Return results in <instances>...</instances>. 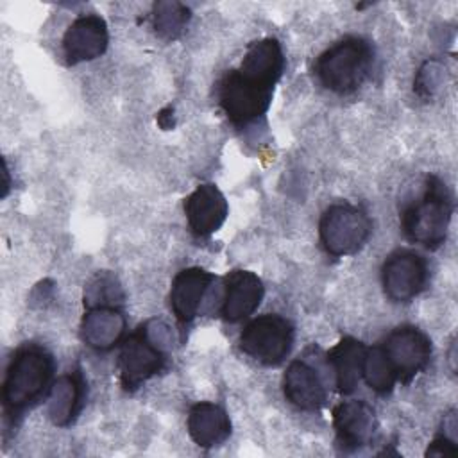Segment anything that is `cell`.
<instances>
[{
	"instance_id": "obj_1",
	"label": "cell",
	"mask_w": 458,
	"mask_h": 458,
	"mask_svg": "<svg viewBox=\"0 0 458 458\" xmlns=\"http://www.w3.org/2000/svg\"><path fill=\"white\" fill-rule=\"evenodd\" d=\"M54 372V354L39 344L27 342L13 352L2 383V411L9 428H16L27 410L47 399Z\"/></svg>"
},
{
	"instance_id": "obj_2",
	"label": "cell",
	"mask_w": 458,
	"mask_h": 458,
	"mask_svg": "<svg viewBox=\"0 0 458 458\" xmlns=\"http://www.w3.org/2000/svg\"><path fill=\"white\" fill-rule=\"evenodd\" d=\"M453 213L454 199L449 186L438 175L428 174L420 193L403 206L399 225L408 242L437 250L447 238Z\"/></svg>"
},
{
	"instance_id": "obj_3",
	"label": "cell",
	"mask_w": 458,
	"mask_h": 458,
	"mask_svg": "<svg viewBox=\"0 0 458 458\" xmlns=\"http://www.w3.org/2000/svg\"><path fill=\"white\" fill-rule=\"evenodd\" d=\"M374 63L372 41L349 34L318 54L313 63V75L324 89L335 95H351L370 79Z\"/></svg>"
},
{
	"instance_id": "obj_4",
	"label": "cell",
	"mask_w": 458,
	"mask_h": 458,
	"mask_svg": "<svg viewBox=\"0 0 458 458\" xmlns=\"http://www.w3.org/2000/svg\"><path fill=\"white\" fill-rule=\"evenodd\" d=\"M170 327L161 320H147L122 340L116 369L125 392H136L168 365Z\"/></svg>"
},
{
	"instance_id": "obj_5",
	"label": "cell",
	"mask_w": 458,
	"mask_h": 458,
	"mask_svg": "<svg viewBox=\"0 0 458 458\" xmlns=\"http://www.w3.org/2000/svg\"><path fill=\"white\" fill-rule=\"evenodd\" d=\"M274 89L276 84L240 68H233L220 77L216 98L227 120L238 129H247L265 118L272 104Z\"/></svg>"
},
{
	"instance_id": "obj_6",
	"label": "cell",
	"mask_w": 458,
	"mask_h": 458,
	"mask_svg": "<svg viewBox=\"0 0 458 458\" xmlns=\"http://www.w3.org/2000/svg\"><path fill=\"white\" fill-rule=\"evenodd\" d=\"M372 234L369 213L351 202H336L324 209L318 220V238L324 250L333 258L360 252Z\"/></svg>"
},
{
	"instance_id": "obj_7",
	"label": "cell",
	"mask_w": 458,
	"mask_h": 458,
	"mask_svg": "<svg viewBox=\"0 0 458 458\" xmlns=\"http://www.w3.org/2000/svg\"><path fill=\"white\" fill-rule=\"evenodd\" d=\"M295 340L293 324L277 313L259 315L245 324L238 345L243 354L265 367L281 365Z\"/></svg>"
},
{
	"instance_id": "obj_8",
	"label": "cell",
	"mask_w": 458,
	"mask_h": 458,
	"mask_svg": "<svg viewBox=\"0 0 458 458\" xmlns=\"http://www.w3.org/2000/svg\"><path fill=\"white\" fill-rule=\"evenodd\" d=\"M429 281L426 258L413 249L392 250L381 265V286L388 301L408 304L419 297Z\"/></svg>"
},
{
	"instance_id": "obj_9",
	"label": "cell",
	"mask_w": 458,
	"mask_h": 458,
	"mask_svg": "<svg viewBox=\"0 0 458 458\" xmlns=\"http://www.w3.org/2000/svg\"><path fill=\"white\" fill-rule=\"evenodd\" d=\"M385 358L397 376V383L408 385L417 374L424 372L431 361L433 345L429 336L411 324L394 327L379 344Z\"/></svg>"
},
{
	"instance_id": "obj_10",
	"label": "cell",
	"mask_w": 458,
	"mask_h": 458,
	"mask_svg": "<svg viewBox=\"0 0 458 458\" xmlns=\"http://www.w3.org/2000/svg\"><path fill=\"white\" fill-rule=\"evenodd\" d=\"M335 442L342 453H354L370 445L377 435L374 408L363 399L338 403L331 411Z\"/></svg>"
},
{
	"instance_id": "obj_11",
	"label": "cell",
	"mask_w": 458,
	"mask_h": 458,
	"mask_svg": "<svg viewBox=\"0 0 458 458\" xmlns=\"http://www.w3.org/2000/svg\"><path fill=\"white\" fill-rule=\"evenodd\" d=\"M109 45L107 23L95 13L79 14L63 34V57L66 66L100 57Z\"/></svg>"
},
{
	"instance_id": "obj_12",
	"label": "cell",
	"mask_w": 458,
	"mask_h": 458,
	"mask_svg": "<svg viewBox=\"0 0 458 458\" xmlns=\"http://www.w3.org/2000/svg\"><path fill=\"white\" fill-rule=\"evenodd\" d=\"M215 281V274L200 267H188L175 274L168 301L170 310L182 329H186L202 313L206 297Z\"/></svg>"
},
{
	"instance_id": "obj_13",
	"label": "cell",
	"mask_w": 458,
	"mask_h": 458,
	"mask_svg": "<svg viewBox=\"0 0 458 458\" xmlns=\"http://www.w3.org/2000/svg\"><path fill=\"white\" fill-rule=\"evenodd\" d=\"M265 295L263 281L258 274L234 268L225 274L222 284L220 317L224 322L236 324L249 318L261 304Z\"/></svg>"
},
{
	"instance_id": "obj_14",
	"label": "cell",
	"mask_w": 458,
	"mask_h": 458,
	"mask_svg": "<svg viewBox=\"0 0 458 458\" xmlns=\"http://www.w3.org/2000/svg\"><path fill=\"white\" fill-rule=\"evenodd\" d=\"M182 208L188 227L197 238H208L216 233L229 215L225 195L213 182L199 184L184 199Z\"/></svg>"
},
{
	"instance_id": "obj_15",
	"label": "cell",
	"mask_w": 458,
	"mask_h": 458,
	"mask_svg": "<svg viewBox=\"0 0 458 458\" xmlns=\"http://www.w3.org/2000/svg\"><path fill=\"white\" fill-rule=\"evenodd\" d=\"M284 399L302 411H318L327 403V386L318 369L306 358L290 361L283 374Z\"/></svg>"
},
{
	"instance_id": "obj_16",
	"label": "cell",
	"mask_w": 458,
	"mask_h": 458,
	"mask_svg": "<svg viewBox=\"0 0 458 458\" xmlns=\"http://www.w3.org/2000/svg\"><path fill=\"white\" fill-rule=\"evenodd\" d=\"M88 395V383L79 367L59 376L47 395V417L57 428L72 426L81 415Z\"/></svg>"
},
{
	"instance_id": "obj_17",
	"label": "cell",
	"mask_w": 458,
	"mask_h": 458,
	"mask_svg": "<svg viewBox=\"0 0 458 458\" xmlns=\"http://www.w3.org/2000/svg\"><path fill=\"white\" fill-rule=\"evenodd\" d=\"M127 320L122 306H91L86 308L79 335L84 345L97 352H107L122 344Z\"/></svg>"
},
{
	"instance_id": "obj_18",
	"label": "cell",
	"mask_w": 458,
	"mask_h": 458,
	"mask_svg": "<svg viewBox=\"0 0 458 458\" xmlns=\"http://www.w3.org/2000/svg\"><path fill=\"white\" fill-rule=\"evenodd\" d=\"M190 438L202 449L222 445L231 437V419L227 411L211 401L195 403L186 417Z\"/></svg>"
},
{
	"instance_id": "obj_19",
	"label": "cell",
	"mask_w": 458,
	"mask_h": 458,
	"mask_svg": "<svg viewBox=\"0 0 458 458\" xmlns=\"http://www.w3.org/2000/svg\"><path fill=\"white\" fill-rule=\"evenodd\" d=\"M365 352H367V345L354 336L340 338L327 351L326 360L335 374V385L340 394L349 395L356 390L361 379Z\"/></svg>"
},
{
	"instance_id": "obj_20",
	"label": "cell",
	"mask_w": 458,
	"mask_h": 458,
	"mask_svg": "<svg viewBox=\"0 0 458 458\" xmlns=\"http://www.w3.org/2000/svg\"><path fill=\"white\" fill-rule=\"evenodd\" d=\"M284 52L276 38H261L247 45L238 68L263 81L277 84L284 72Z\"/></svg>"
},
{
	"instance_id": "obj_21",
	"label": "cell",
	"mask_w": 458,
	"mask_h": 458,
	"mask_svg": "<svg viewBox=\"0 0 458 458\" xmlns=\"http://www.w3.org/2000/svg\"><path fill=\"white\" fill-rule=\"evenodd\" d=\"M154 32L165 41H175L184 32L191 20V11L188 5L174 0H161L152 5L150 13Z\"/></svg>"
},
{
	"instance_id": "obj_22",
	"label": "cell",
	"mask_w": 458,
	"mask_h": 458,
	"mask_svg": "<svg viewBox=\"0 0 458 458\" xmlns=\"http://www.w3.org/2000/svg\"><path fill=\"white\" fill-rule=\"evenodd\" d=\"M361 379L377 395H388L394 390V386L397 383V376L392 370L388 360L385 358L379 344L372 345V347H367L365 360H363Z\"/></svg>"
},
{
	"instance_id": "obj_23",
	"label": "cell",
	"mask_w": 458,
	"mask_h": 458,
	"mask_svg": "<svg viewBox=\"0 0 458 458\" xmlns=\"http://www.w3.org/2000/svg\"><path fill=\"white\" fill-rule=\"evenodd\" d=\"M125 293L118 277L109 270H98L84 286V308L122 306Z\"/></svg>"
},
{
	"instance_id": "obj_24",
	"label": "cell",
	"mask_w": 458,
	"mask_h": 458,
	"mask_svg": "<svg viewBox=\"0 0 458 458\" xmlns=\"http://www.w3.org/2000/svg\"><path fill=\"white\" fill-rule=\"evenodd\" d=\"M444 82V64L437 59H428L417 72L413 91L420 98H431Z\"/></svg>"
},
{
	"instance_id": "obj_25",
	"label": "cell",
	"mask_w": 458,
	"mask_h": 458,
	"mask_svg": "<svg viewBox=\"0 0 458 458\" xmlns=\"http://www.w3.org/2000/svg\"><path fill=\"white\" fill-rule=\"evenodd\" d=\"M449 431H456V417L454 411L447 413L444 419L442 431L429 442L426 449V456H454L458 453V445L454 437L449 435Z\"/></svg>"
},
{
	"instance_id": "obj_26",
	"label": "cell",
	"mask_w": 458,
	"mask_h": 458,
	"mask_svg": "<svg viewBox=\"0 0 458 458\" xmlns=\"http://www.w3.org/2000/svg\"><path fill=\"white\" fill-rule=\"evenodd\" d=\"M156 120H157V125H159L161 129H165V131L172 129V127L175 125V118H174V107H172V106H166V107H163V109L157 113Z\"/></svg>"
},
{
	"instance_id": "obj_27",
	"label": "cell",
	"mask_w": 458,
	"mask_h": 458,
	"mask_svg": "<svg viewBox=\"0 0 458 458\" xmlns=\"http://www.w3.org/2000/svg\"><path fill=\"white\" fill-rule=\"evenodd\" d=\"M4 175H5V182H4V197L7 195V190H9V170H7V165L4 163Z\"/></svg>"
}]
</instances>
